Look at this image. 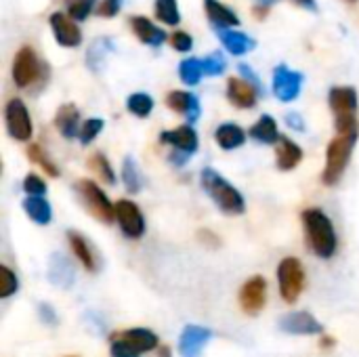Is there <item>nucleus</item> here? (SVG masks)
<instances>
[{"mask_svg":"<svg viewBox=\"0 0 359 357\" xmlns=\"http://www.w3.org/2000/svg\"><path fill=\"white\" fill-rule=\"evenodd\" d=\"M303 225L311 250L322 259H330L337 252V234L328 215L320 208H307L303 213Z\"/></svg>","mask_w":359,"mask_h":357,"instance_id":"obj_1","label":"nucleus"},{"mask_svg":"<svg viewBox=\"0 0 359 357\" xmlns=\"http://www.w3.org/2000/svg\"><path fill=\"white\" fill-rule=\"evenodd\" d=\"M200 179H202V187L206 189V194L212 198V202L223 213H227V215H242L246 210L244 196L227 179H223L217 170L204 168Z\"/></svg>","mask_w":359,"mask_h":357,"instance_id":"obj_2","label":"nucleus"},{"mask_svg":"<svg viewBox=\"0 0 359 357\" xmlns=\"http://www.w3.org/2000/svg\"><path fill=\"white\" fill-rule=\"evenodd\" d=\"M339 135H358V93L351 86H334L328 95Z\"/></svg>","mask_w":359,"mask_h":357,"instance_id":"obj_3","label":"nucleus"},{"mask_svg":"<svg viewBox=\"0 0 359 357\" xmlns=\"http://www.w3.org/2000/svg\"><path fill=\"white\" fill-rule=\"evenodd\" d=\"M358 135H339L330 141L326 151V168L322 175V181L326 185H337L349 164L351 151L355 147Z\"/></svg>","mask_w":359,"mask_h":357,"instance_id":"obj_4","label":"nucleus"},{"mask_svg":"<svg viewBox=\"0 0 359 357\" xmlns=\"http://www.w3.org/2000/svg\"><path fill=\"white\" fill-rule=\"evenodd\" d=\"M76 191L82 200V204L88 208V213L103 221V223H111L116 219V206L107 200V196L101 191V187L90 181V179H80L76 181Z\"/></svg>","mask_w":359,"mask_h":357,"instance_id":"obj_5","label":"nucleus"},{"mask_svg":"<svg viewBox=\"0 0 359 357\" xmlns=\"http://www.w3.org/2000/svg\"><path fill=\"white\" fill-rule=\"evenodd\" d=\"M280 295L286 303H294L305 288V267L299 259L288 257L278 267Z\"/></svg>","mask_w":359,"mask_h":357,"instance_id":"obj_6","label":"nucleus"},{"mask_svg":"<svg viewBox=\"0 0 359 357\" xmlns=\"http://www.w3.org/2000/svg\"><path fill=\"white\" fill-rule=\"evenodd\" d=\"M6 130L17 141H27L32 137V120L25 103L21 99H11L4 109Z\"/></svg>","mask_w":359,"mask_h":357,"instance_id":"obj_7","label":"nucleus"},{"mask_svg":"<svg viewBox=\"0 0 359 357\" xmlns=\"http://www.w3.org/2000/svg\"><path fill=\"white\" fill-rule=\"evenodd\" d=\"M38 78H40V61L29 46H23L13 61V80L19 88H27Z\"/></svg>","mask_w":359,"mask_h":357,"instance_id":"obj_8","label":"nucleus"},{"mask_svg":"<svg viewBox=\"0 0 359 357\" xmlns=\"http://www.w3.org/2000/svg\"><path fill=\"white\" fill-rule=\"evenodd\" d=\"M116 221L122 229V234L130 240H137L145 234V219L137 204L130 200H118L116 204Z\"/></svg>","mask_w":359,"mask_h":357,"instance_id":"obj_9","label":"nucleus"},{"mask_svg":"<svg viewBox=\"0 0 359 357\" xmlns=\"http://www.w3.org/2000/svg\"><path fill=\"white\" fill-rule=\"evenodd\" d=\"M303 76L286 65H278L273 69V93L280 101H294L301 93Z\"/></svg>","mask_w":359,"mask_h":357,"instance_id":"obj_10","label":"nucleus"},{"mask_svg":"<svg viewBox=\"0 0 359 357\" xmlns=\"http://www.w3.org/2000/svg\"><path fill=\"white\" fill-rule=\"evenodd\" d=\"M265 301H267V282H265V278H261V276L250 278L242 286V290H240V305H242V309L248 316H257V314L263 311Z\"/></svg>","mask_w":359,"mask_h":357,"instance_id":"obj_11","label":"nucleus"},{"mask_svg":"<svg viewBox=\"0 0 359 357\" xmlns=\"http://www.w3.org/2000/svg\"><path fill=\"white\" fill-rule=\"evenodd\" d=\"M212 339V332L202 326H185L179 339L181 357H202L204 347Z\"/></svg>","mask_w":359,"mask_h":357,"instance_id":"obj_12","label":"nucleus"},{"mask_svg":"<svg viewBox=\"0 0 359 357\" xmlns=\"http://www.w3.org/2000/svg\"><path fill=\"white\" fill-rule=\"evenodd\" d=\"M280 330L288 335L309 337V335H322V324L307 311H294L280 320Z\"/></svg>","mask_w":359,"mask_h":357,"instance_id":"obj_13","label":"nucleus"},{"mask_svg":"<svg viewBox=\"0 0 359 357\" xmlns=\"http://www.w3.org/2000/svg\"><path fill=\"white\" fill-rule=\"evenodd\" d=\"M111 337L124 341V343L130 345L137 353H149V351H154V349L160 347L158 337H156L151 330H147V328H128V330H122V332L111 335Z\"/></svg>","mask_w":359,"mask_h":357,"instance_id":"obj_14","label":"nucleus"},{"mask_svg":"<svg viewBox=\"0 0 359 357\" xmlns=\"http://www.w3.org/2000/svg\"><path fill=\"white\" fill-rule=\"evenodd\" d=\"M50 27L55 32V38L61 46H78L82 40V34L78 29V25L63 13H55L50 15Z\"/></svg>","mask_w":359,"mask_h":357,"instance_id":"obj_15","label":"nucleus"},{"mask_svg":"<svg viewBox=\"0 0 359 357\" xmlns=\"http://www.w3.org/2000/svg\"><path fill=\"white\" fill-rule=\"evenodd\" d=\"M160 141L166 145H172L177 151H183L191 156L198 149V135L191 126H179L175 130H164L160 135Z\"/></svg>","mask_w":359,"mask_h":357,"instance_id":"obj_16","label":"nucleus"},{"mask_svg":"<svg viewBox=\"0 0 359 357\" xmlns=\"http://www.w3.org/2000/svg\"><path fill=\"white\" fill-rule=\"evenodd\" d=\"M257 93L259 90L242 78H229V82H227V97L236 107H242V109L255 107L257 105Z\"/></svg>","mask_w":359,"mask_h":357,"instance_id":"obj_17","label":"nucleus"},{"mask_svg":"<svg viewBox=\"0 0 359 357\" xmlns=\"http://www.w3.org/2000/svg\"><path fill=\"white\" fill-rule=\"evenodd\" d=\"M166 105L179 114H183L189 122H196L200 118V103H198V97L191 95V93H185V90H172L168 97H166Z\"/></svg>","mask_w":359,"mask_h":357,"instance_id":"obj_18","label":"nucleus"},{"mask_svg":"<svg viewBox=\"0 0 359 357\" xmlns=\"http://www.w3.org/2000/svg\"><path fill=\"white\" fill-rule=\"evenodd\" d=\"M55 124L65 139H74L76 135H80L82 126H80V114H78L76 105H72V103L61 105L55 116Z\"/></svg>","mask_w":359,"mask_h":357,"instance_id":"obj_19","label":"nucleus"},{"mask_svg":"<svg viewBox=\"0 0 359 357\" xmlns=\"http://www.w3.org/2000/svg\"><path fill=\"white\" fill-rule=\"evenodd\" d=\"M276 156H278V168H280V170H292V168H297V166L301 164V160H303V149H301L294 141L282 137L280 143H278Z\"/></svg>","mask_w":359,"mask_h":357,"instance_id":"obj_20","label":"nucleus"},{"mask_svg":"<svg viewBox=\"0 0 359 357\" xmlns=\"http://www.w3.org/2000/svg\"><path fill=\"white\" fill-rule=\"evenodd\" d=\"M130 25H133V32L139 36V40H143L145 44H151V46H160L164 40H166V32L156 27L149 19L145 17H133L130 19Z\"/></svg>","mask_w":359,"mask_h":357,"instance_id":"obj_21","label":"nucleus"},{"mask_svg":"<svg viewBox=\"0 0 359 357\" xmlns=\"http://www.w3.org/2000/svg\"><path fill=\"white\" fill-rule=\"evenodd\" d=\"M206 6V15L208 19L219 25V29H225V27H231V25H240V17L225 4L217 2V0H206L204 2Z\"/></svg>","mask_w":359,"mask_h":357,"instance_id":"obj_22","label":"nucleus"},{"mask_svg":"<svg viewBox=\"0 0 359 357\" xmlns=\"http://www.w3.org/2000/svg\"><path fill=\"white\" fill-rule=\"evenodd\" d=\"M219 38L231 55H244L255 48V40L238 29H219Z\"/></svg>","mask_w":359,"mask_h":357,"instance_id":"obj_23","label":"nucleus"},{"mask_svg":"<svg viewBox=\"0 0 359 357\" xmlns=\"http://www.w3.org/2000/svg\"><path fill=\"white\" fill-rule=\"evenodd\" d=\"M67 238H69V246H72L74 255H76V257H78V261L84 265V269H88V271H97V259H95V252H93L90 244L84 240V236H80V234H76V231H69V234H67Z\"/></svg>","mask_w":359,"mask_h":357,"instance_id":"obj_24","label":"nucleus"},{"mask_svg":"<svg viewBox=\"0 0 359 357\" xmlns=\"http://www.w3.org/2000/svg\"><path fill=\"white\" fill-rule=\"evenodd\" d=\"M23 208L27 213V217L38 223V225H48L50 219H53V210H50V204L44 200V198H38V196H27L23 200Z\"/></svg>","mask_w":359,"mask_h":357,"instance_id":"obj_25","label":"nucleus"},{"mask_svg":"<svg viewBox=\"0 0 359 357\" xmlns=\"http://www.w3.org/2000/svg\"><path fill=\"white\" fill-rule=\"evenodd\" d=\"M250 137L261 141V143H267V145L280 143V139H282L278 133V124L271 116H261L259 122L250 128Z\"/></svg>","mask_w":359,"mask_h":357,"instance_id":"obj_26","label":"nucleus"},{"mask_svg":"<svg viewBox=\"0 0 359 357\" xmlns=\"http://www.w3.org/2000/svg\"><path fill=\"white\" fill-rule=\"evenodd\" d=\"M215 139L223 149H236V147L244 145L246 133L238 124H221L215 133Z\"/></svg>","mask_w":359,"mask_h":357,"instance_id":"obj_27","label":"nucleus"},{"mask_svg":"<svg viewBox=\"0 0 359 357\" xmlns=\"http://www.w3.org/2000/svg\"><path fill=\"white\" fill-rule=\"evenodd\" d=\"M122 181L126 185V189L130 194H137L143 185V179H141V173L135 164L133 158H124V164H122Z\"/></svg>","mask_w":359,"mask_h":357,"instance_id":"obj_28","label":"nucleus"},{"mask_svg":"<svg viewBox=\"0 0 359 357\" xmlns=\"http://www.w3.org/2000/svg\"><path fill=\"white\" fill-rule=\"evenodd\" d=\"M126 107H128L130 114H135L139 118H147L151 114V109H154V99L149 95H145V93H135V95L128 97Z\"/></svg>","mask_w":359,"mask_h":357,"instance_id":"obj_29","label":"nucleus"},{"mask_svg":"<svg viewBox=\"0 0 359 357\" xmlns=\"http://www.w3.org/2000/svg\"><path fill=\"white\" fill-rule=\"evenodd\" d=\"M202 74H204V69H202V61L200 59H185V61H181V65H179V76H181V80L185 82V84H198L200 82V78H202Z\"/></svg>","mask_w":359,"mask_h":357,"instance_id":"obj_30","label":"nucleus"},{"mask_svg":"<svg viewBox=\"0 0 359 357\" xmlns=\"http://www.w3.org/2000/svg\"><path fill=\"white\" fill-rule=\"evenodd\" d=\"M156 15L166 25H177L181 21L177 0H156Z\"/></svg>","mask_w":359,"mask_h":357,"instance_id":"obj_31","label":"nucleus"},{"mask_svg":"<svg viewBox=\"0 0 359 357\" xmlns=\"http://www.w3.org/2000/svg\"><path fill=\"white\" fill-rule=\"evenodd\" d=\"M90 168L101 177V181H105L107 185H114L116 183V175H114V168H111V164H109V160L103 156V154H95L93 158H90Z\"/></svg>","mask_w":359,"mask_h":357,"instance_id":"obj_32","label":"nucleus"},{"mask_svg":"<svg viewBox=\"0 0 359 357\" xmlns=\"http://www.w3.org/2000/svg\"><path fill=\"white\" fill-rule=\"evenodd\" d=\"M27 158H29L34 164L42 166V168H44V170L50 175V177H59V168H57V166H55V164L48 160L46 151H44L40 145H36V143H34V145H29V147H27Z\"/></svg>","mask_w":359,"mask_h":357,"instance_id":"obj_33","label":"nucleus"},{"mask_svg":"<svg viewBox=\"0 0 359 357\" xmlns=\"http://www.w3.org/2000/svg\"><path fill=\"white\" fill-rule=\"evenodd\" d=\"M17 288H19L17 276H15L8 267L0 265V299L13 297V295L17 292Z\"/></svg>","mask_w":359,"mask_h":357,"instance_id":"obj_34","label":"nucleus"},{"mask_svg":"<svg viewBox=\"0 0 359 357\" xmlns=\"http://www.w3.org/2000/svg\"><path fill=\"white\" fill-rule=\"evenodd\" d=\"M101 130H103V120H101V118H88V120H84V124H82L78 137H80V141H82L84 145H88V143L95 141V137H97Z\"/></svg>","mask_w":359,"mask_h":357,"instance_id":"obj_35","label":"nucleus"},{"mask_svg":"<svg viewBox=\"0 0 359 357\" xmlns=\"http://www.w3.org/2000/svg\"><path fill=\"white\" fill-rule=\"evenodd\" d=\"M225 67H227V63H225V57L221 53H212V55L202 59V69L208 76H219L225 72Z\"/></svg>","mask_w":359,"mask_h":357,"instance_id":"obj_36","label":"nucleus"},{"mask_svg":"<svg viewBox=\"0 0 359 357\" xmlns=\"http://www.w3.org/2000/svg\"><path fill=\"white\" fill-rule=\"evenodd\" d=\"M93 4H95V0H67V13L74 19L82 21V19H86L90 15Z\"/></svg>","mask_w":359,"mask_h":357,"instance_id":"obj_37","label":"nucleus"},{"mask_svg":"<svg viewBox=\"0 0 359 357\" xmlns=\"http://www.w3.org/2000/svg\"><path fill=\"white\" fill-rule=\"evenodd\" d=\"M23 189H25V194L27 196H38V198H42L44 194H46V183L38 177V175H27L25 179H23Z\"/></svg>","mask_w":359,"mask_h":357,"instance_id":"obj_38","label":"nucleus"},{"mask_svg":"<svg viewBox=\"0 0 359 357\" xmlns=\"http://www.w3.org/2000/svg\"><path fill=\"white\" fill-rule=\"evenodd\" d=\"M111 357H141V353H137L130 345H126L120 339L111 337Z\"/></svg>","mask_w":359,"mask_h":357,"instance_id":"obj_39","label":"nucleus"},{"mask_svg":"<svg viewBox=\"0 0 359 357\" xmlns=\"http://www.w3.org/2000/svg\"><path fill=\"white\" fill-rule=\"evenodd\" d=\"M170 44H172V48L185 53V50H189V48L194 46V40H191V36L185 34V32H175V34L170 36Z\"/></svg>","mask_w":359,"mask_h":357,"instance_id":"obj_40","label":"nucleus"},{"mask_svg":"<svg viewBox=\"0 0 359 357\" xmlns=\"http://www.w3.org/2000/svg\"><path fill=\"white\" fill-rule=\"evenodd\" d=\"M120 4H122V0H103L101 4H99V15L101 17H114L118 11H120Z\"/></svg>","mask_w":359,"mask_h":357,"instance_id":"obj_41","label":"nucleus"},{"mask_svg":"<svg viewBox=\"0 0 359 357\" xmlns=\"http://www.w3.org/2000/svg\"><path fill=\"white\" fill-rule=\"evenodd\" d=\"M240 72H242V74H244V76L248 78L246 82H250V84H252V86H255L257 90H261V80H259V76H257V74H255V72H252V69H250L248 65H240Z\"/></svg>","mask_w":359,"mask_h":357,"instance_id":"obj_42","label":"nucleus"},{"mask_svg":"<svg viewBox=\"0 0 359 357\" xmlns=\"http://www.w3.org/2000/svg\"><path fill=\"white\" fill-rule=\"evenodd\" d=\"M286 122H288L294 130H305V122L301 120V116H299V114H288Z\"/></svg>","mask_w":359,"mask_h":357,"instance_id":"obj_43","label":"nucleus"},{"mask_svg":"<svg viewBox=\"0 0 359 357\" xmlns=\"http://www.w3.org/2000/svg\"><path fill=\"white\" fill-rule=\"evenodd\" d=\"M297 2H299L301 6H307L309 11H316V2H313V0H297Z\"/></svg>","mask_w":359,"mask_h":357,"instance_id":"obj_44","label":"nucleus"},{"mask_svg":"<svg viewBox=\"0 0 359 357\" xmlns=\"http://www.w3.org/2000/svg\"><path fill=\"white\" fill-rule=\"evenodd\" d=\"M158 356L170 357V349H168V347H158Z\"/></svg>","mask_w":359,"mask_h":357,"instance_id":"obj_45","label":"nucleus"},{"mask_svg":"<svg viewBox=\"0 0 359 357\" xmlns=\"http://www.w3.org/2000/svg\"><path fill=\"white\" fill-rule=\"evenodd\" d=\"M322 345H324V347H330V345H334V341H332L330 337H324V341H322Z\"/></svg>","mask_w":359,"mask_h":357,"instance_id":"obj_46","label":"nucleus"},{"mask_svg":"<svg viewBox=\"0 0 359 357\" xmlns=\"http://www.w3.org/2000/svg\"><path fill=\"white\" fill-rule=\"evenodd\" d=\"M271 2H276V0H263V4H265V6H269Z\"/></svg>","mask_w":359,"mask_h":357,"instance_id":"obj_47","label":"nucleus"}]
</instances>
